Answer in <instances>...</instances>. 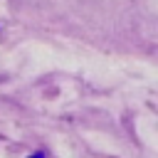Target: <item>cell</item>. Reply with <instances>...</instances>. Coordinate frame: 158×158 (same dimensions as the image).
<instances>
[{
  "label": "cell",
  "instance_id": "1",
  "mask_svg": "<svg viewBox=\"0 0 158 158\" xmlns=\"http://www.w3.org/2000/svg\"><path fill=\"white\" fill-rule=\"evenodd\" d=\"M30 158H44V156H42V153H32Z\"/></svg>",
  "mask_w": 158,
  "mask_h": 158
}]
</instances>
